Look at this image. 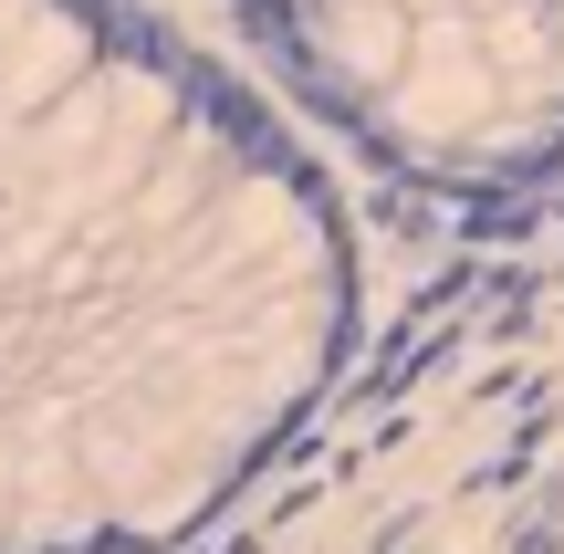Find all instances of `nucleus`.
Masks as SVG:
<instances>
[{
	"mask_svg": "<svg viewBox=\"0 0 564 554\" xmlns=\"http://www.w3.org/2000/svg\"><path fill=\"white\" fill-rule=\"evenodd\" d=\"M356 335L324 188L105 0H0V554H147Z\"/></svg>",
	"mask_w": 564,
	"mask_h": 554,
	"instance_id": "nucleus-1",
	"label": "nucleus"
},
{
	"mask_svg": "<svg viewBox=\"0 0 564 554\" xmlns=\"http://www.w3.org/2000/svg\"><path fill=\"white\" fill-rule=\"evenodd\" d=\"M293 53L429 178L502 188L564 157V0H293Z\"/></svg>",
	"mask_w": 564,
	"mask_h": 554,
	"instance_id": "nucleus-2",
	"label": "nucleus"
}]
</instances>
